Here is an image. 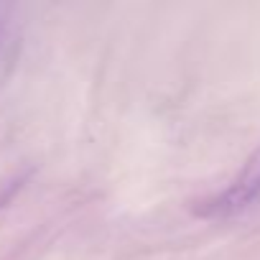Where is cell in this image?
<instances>
[{"instance_id": "cell-1", "label": "cell", "mask_w": 260, "mask_h": 260, "mask_svg": "<svg viewBox=\"0 0 260 260\" xmlns=\"http://www.w3.org/2000/svg\"><path fill=\"white\" fill-rule=\"evenodd\" d=\"M260 202V148L247 158L237 179L202 207L204 217H235Z\"/></svg>"}]
</instances>
